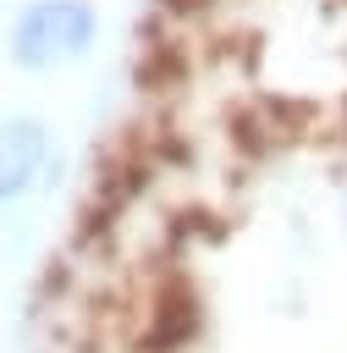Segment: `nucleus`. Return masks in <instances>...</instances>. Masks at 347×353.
<instances>
[{"label": "nucleus", "mask_w": 347, "mask_h": 353, "mask_svg": "<svg viewBox=\"0 0 347 353\" xmlns=\"http://www.w3.org/2000/svg\"><path fill=\"white\" fill-rule=\"evenodd\" d=\"M50 160V132L39 116H11L0 127V204L22 199Z\"/></svg>", "instance_id": "nucleus-2"}, {"label": "nucleus", "mask_w": 347, "mask_h": 353, "mask_svg": "<svg viewBox=\"0 0 347 353\" xmlns=\"http://www.w3.org/2000/svg\"><path fill=\"white\" fill-rule=\"evenodd\" d=\"M94 33H99V11L88 0H33L17 11L6 50L22 72H50L77 61L94 44Z\"/></svg>", "instance_id": "nucleus-1"}]
</instances>
